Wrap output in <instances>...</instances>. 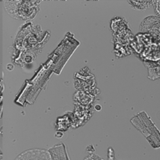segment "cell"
<instances>
[{"label": "cell", "instance_id": "obj_1", "mask_svg": "<svg viewBox=\"0 0 160 160\" xmlns=\"http://www.w3.org/2000/svg\"><path fill=\"white\" fill-rule=\"evenodd\" d=\"M15 160H51V157L45 150L31 149L19 155Z\"/></svg>", "mask_w": 160, "mask_h": 160}]
</instances>
